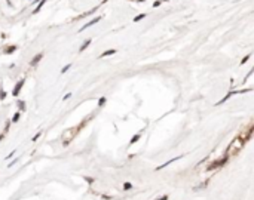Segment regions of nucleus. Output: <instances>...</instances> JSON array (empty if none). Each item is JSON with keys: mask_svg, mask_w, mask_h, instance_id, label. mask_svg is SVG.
Instances as JSON below:
<instances>
[{"mask_svg": "<svg viewBox=\"0 0 254 200\" xmlns=\"http://www.w3.org/2000/svg\"><path fill=\"white\" fill-rule=\"evenodd\" d=\"M85 180H86L88 182H94V180H92V178H88V176H86V178H85Z\"/></svg>", "mask_w": 254, "mask_h": 200, "instance_id": "4be33fe9", "label": "nucleus"}, {"mask_svg": "<svg viewBox=\"0 0 254 200\" xmlns=\"http://www.w3.org/2000/svg\"><path fill=\"white\" fill-rule=\"evenodd\" d=\"M100 20H101V16H95V18H94L92 21H89V22H86L85 25L82 27V28H80V31H83V30H86L88 27H92V25H95L97 22H100Z\"/></svg>", "mask_w": 254, "mask_h": 200, "instance_id": "7ed1b4c3", "label": "nucleus"}, {"mask_svg": "<svg viewBox=\"0 0 254 200\" xmlns=\"http://www.w3.org/2000/svg\"><path fill=\"white\" fill-rule=\"evenodd\" d=\"M70 96H72V93H67V95H64V98H62V100H68Z\"/></svg>", "mask_w": 254, "mask_h": 200, "instance_id": "412c9836", "label": "nucleus"}, {"mask_svg": "<svg viewBox=\"0 0 254 200\" xmlns=\"http://www.w3.org/2000/svg\"><path fill=\"white\" fill-rule=\"evenodd\" d=\"M114 53H116L114 49H107V51H104V52L100 55V58H106V56H110V55H114Z\"/></svg>", "mask_w": 254, "mask_h": 200, "instance_id": "39448f33", "label": "nucleus"}, {"mask_svg": "<svg viewBox=\"0 0 254 200\" xmlns=\"http://www.w3.org/2000/svg\"><path fill=\"white\" fill-rule=\"evenodd\" d=\"M144 18H146V13H140V15H137V16L134 18V22H138V21L144 20Z\"/></svg>", "mask_w": 254, "mask_h": 200, "instance_id": "1a4fd4ad", "label": "nucleus"}, {"mask_svg": "<svg viewBox=\"0 0 254 200\" xmlns=\"http://www.w3.org/2000/svg\"><path fill=\"white\" fill-rule=\"evenodd\" d=\"M40 135H42V131L36 133V135H34V136H33V140H31V141H37V140H39V136H40Z\"/></svg>", "mask_w": 254, "mask_h": 200, "instance_id": "a211bd4d", "label": "nucleus"}, {"mask_svg": "<svg viewBox=\"0 0 254 200\" xmlns=\"http://www.w3.org/2000/svg\"><path fill=\"white\" fill-rule=\"evenodd\" d=\"M104 104H106V98L103 96V98H100V100H98V107H103Z\"/></svg>", "mask_w": 254, "mask_h": 200, "instance_id": "4468645a", "label": "nucleus"}, {"mask_svg": "<svg viewBox=\"0 0 254 200\" xmlns=\"http://www.w3.org/2000/svg\"><path fill=\"white\" fill-rule=\"evenodd\" d=\"M160 3H162V0H155V2H153V7L160 6Z\"/></svg>", "mask_w": 254, "mask_h": 200, "instance_id": "f3484780", "label": "nucleus"}, {"mask_svg": "<svg viewBox=\"0 0 254 200\" xmlns=\"http://www.w3.org/2000/svg\"><path fill=\"white\" fill-rule=\"evenodd\" d=\"M89 45H91V39L85 40V42H83V43H82V46L79 47V52H83V51H85V49H86V47L89 46Z\"/></svg>", "mask_w": 254, "mask_h": 200, "instance_id": "423d86ee", "label": "nucleus"}, {"mask_svg": "<svg viewBox=\"0 0 254 200\" xmlns=\"http://www.w3.org/2000/svg\"><path fill=\"white\" fill-rule=\"evenodd\" d=\"M3 136H5V132H3V133H0V141L3 140Z\"/></svg>", "mask_w": 254, "mask_h": 200, "instance_id": "5701e85b", "label": "nucleus"}, {"mask_svg": "<svg viewBox=\"0 0 254 200\" xmlns=\"http://www.w3.org/2000/svg\"><path fill=\"white\" fill-rule=\"evenodd\" d=\"M20 116H21L20 111H16V113L13 114V116H12V122H13V123H16V122L20 120Z\"/></svg>", "mask_w": 254, "mask_h": 200, "instance_id": "9b49d317", "label": "nucleus"}, {"mask_svg": "<svg viewBox=\"0 0 254 200\" xmlns=\"http://www.w3.org/2000/svg\"><path fill=\"white\" fill-rule=\"evenodd\" d=\"M18 49V46H15V45H11V46L5 47V53H13L15 51Z\"/></svg>", "mask_w": 254, "mask_h": 200, "instance_id": "0eeeda50", "label": "nucleus"}, {"mask_svg": "<svg viewBox=\"0 0 254 200\" xmlns=\"http://www.w3.org/2000/svg\"><path fill=\"white\" fill-rule=\"evenodd\" d=\"M131 188H132V184H131V182H125V184H123V190L128 191V190H131Z\"/></svg>", "mask_w": 254, "mask_h": 200, "instance_id": "ddd939ff", "label": "nucleus"}, {"mask_svg": "<svg viewBox=\"0 0 254 200\" xmlns=\"http://www.w3.org/2000/svg\"><path fill=\"white\" fill-rule=\"evenodd\" d=\"M6 98V92H3L2 89H0V100H5Z\"/></svg>", "mask_w": 254, "mask_h": 200, "instance_id": "6ab92c4d", "label": "nucleus"}, {"mask_svg": "<svg viewBox=\"0 0 254 200\" xmlns=\"http://www.w3.org/2000/svg\"><path fill=\"white\" fill-rule=\"evenodd\" d=\"M135 2H144V0H135Z\"/></svg>", "mask_w": 254, "mask_h": 200, "instance_id": "b1692460", "label": "nucleus"}, {"mask_svg": "<svg viewBox=\"0 0 254 200\" xmlns=\"http://www.w3.org/2000/svg\"><path fill=\"white\" fill-rule=\"evenodd\" d=\"M250 58H251V53H250V55H247V56H245V58H244V60L241 61V65H244V64H245V62H247V61L250 60Z\"/></svg>", "mask_w": 254, "mask_h": 200, "instance_id": "dca6fc26", "label": "nucleus"}, {"mask_svg": "<svg viewBox=\"0 0 254 200\" xmlns=\"http://www.w3.org/2000/svg\"><path fill=\"white\" fill-rule=\"evenodd\" d=\"M227 159H229V156H226V154H224V156H223L221 159L215 160V162H213V163H211L210 166H207V171H213V169H215V167H220L221 165H223V163H226Z\"/></svg>", "mask_w": 254, "mask_h": 200, "instance_id": "f257e3e1", "label": "nucleus"}, {"mask_svg": "<svg viewBox=\"0 0 254 200\" xmlns=\"http://www.w3.org/2000/svg\"><path fill=\"white\" fill-rule=\"evenodd\" d=\"M70 67H72V64H67L66 67H62V70H61V74H64L66 71H68V68H70Z\"/></svg>", "mask_w": 254, "mask_h": 200, "instance_id": "2eb2a0df", "label": "nucleus"}, {"mask_svg": "<svg viewBox=\"0 0 254 200\" xmlns=\"http://www.w3.org/2000/svg\"><path fill=\"white\" fill-rule=\"evenodd\" d=\"M24 83H25V80L24 79H21L15 86H13V91H12V95L13 96H18L20 95V92H21V89H22V86H24Z\"/></svg>", "mask_w": 254, "mask_h": 200, "instance_id": "f03ea898", "label": "nucleus"}, {"mask_svg": "<svg viewBox=\"0 0 254 200\" xmlns=\"http://www.w3.org/2000/svg\"><path fill=\"white\" fill-rule=\"evenodd\" d=\"M156 200H168V196L165 194V196H162V197H158Z\"/></svg>", "mask_w": 254, "mask_h": 200, "instance_id": "aec40b11", "label": "nucleus"}, {"mask_svg": "<svg viewBox=\"0 0 254 200\" xmlns=\"http://www.w3.org/2000/svg\"><path fill=\"white\" fill-rule=\"evenodd\" d=\"M18 107H20L21 111H22V110H25V102H24V101H18Z\"/></svg>", "mask_w": 254, "mask_h": 200, "instance_id": "f8f14e48", "label": "nucleus"}, {"mask_svg": "<svg viewBox=\"0 0 254 200\" xmlns=\"http://www.w3.org/2000/svg\"><path fill=\"white\" fill-rule=\"evenodd\" d=\"M140 136H141L140 133H138V135H134L132 138H131V141H129V144H131V145H132V144H135V142H137V141L140 140Z\"/></svg>", "mask_w": 254, "mask_h": 200, "instance_id": "9d476101", "label": "nucleus"}, {"mask_svg": "<svg viewBox=\"0 0 254 200\" xmlns=\"http://www.w3.org/2000/svg\"><path fill=\"white\" fill-rule=\"evenodd\" d=\"M46 2H48V0H42V2H40L39 5H37V6H36V9H34V11H33V13H39V12H40V9H42V7H43V5H45V3H46Z\"/></svg>", "mask_w": 254, "mask_h": 200, "instance_id": "6e6552de", "label": "nucleus"}, {"mask_svg": "<svg viewBox=\"0 0 254 200\" xmlns=\"http://www.w3.org/2000/svg\"><path fill=\"white\" fill-rule=\"evenodd\" d=\"M42 58H43V53H37V55H36V56H34L33 60L30 61V65H31V67L37 65V64H39L40 61H42Z\"/></svg>", "mask_w": 254, "mask_h": 200, "instance_id": "20e7f679", "label": "nucleus"}]
</instances>
